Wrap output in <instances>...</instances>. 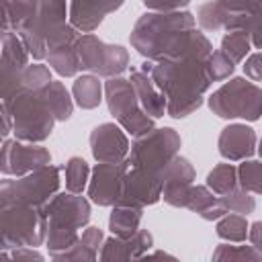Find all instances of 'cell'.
I'll list each match as a JSON object with an SVG mask.
<instances>
[{
    "instance_id": "obj_1",
    "label": "cell",
    "mask_w": 262,
    "mask_h": 262,
    "mask_svg": "<svg viewBox=\"0 0 262 262\" xmlns=\"http://www.w3.org/2000/svg\"><path fill=\"white\" fill-rule=\"evenodd\" d=\"M131 45L149 59L194 57L205 61L213 51L211 41L201 31H194V16L176 10L143 14L131 33Z\"/></svg>"
},
{
    "instance_id": "obj_2",
    "label": "cell",
    "mask_w": 262,
    "mask_h": 262,
    "mask_svg": "<svg viewBox=\"0 0 262 262\" xmlns=\"http://www.w3.org/2000/svg\"><path fill=\"white\" fill-rule=\"evenodd\" d=\"M149 78L166 98V111L174 119L188 117L203 104V92L209 88V78L201 59H162L151 66Z\"/></svg>"
},
{
    "instance_id": "obj_3",
    "label": "cell",
    "mask_w": 262,
    "mask_h": 262,
    "mask_svg": "<svg viewBox=\"0 0 262 262\" xmlns=\"http://www.w3.org/2000/svg\"><path fill=\"white\" fill-rule=\"evenodd\" d=\"M43 215L47 219L45 229H47L49 254L59 258L76 244L78 229L84 227L90 219V207L76 192H63L51 196V201L43 209Z\"/></svg>"
},
{
    "instance_id": "obj_4",
    "label": "cell",
    "mask_w": 262,
    "mask_h": 262,
    "mask_svg": "<svg viewBox=\"0 0 262 262\" xmlns=\"http://www.w3.org/2000/svg\"><path fill=\"white\" fill-rule=\"evenodd\" d=\"M4 108L10 119V129L23 141H43L51 135L53 117L45 106L39 92L18 90L4 100Z\"/></svg>"
},
{
    "instance_id": "obj_5",
    "label": "cell",
    "mask_w": 262,
    "mask_h": 262,
    "mask_svg": "<svg viewBox=\"0 0 262 262\" xmlns=\"http://www.w3.org/2000/svg\"><path fill=\"white\" fill-rule=\"evenodd\" d=\"M59 186V170L43 166L18 180L0 182V209L4 207H39L51 199Z\"/></svg>"
},
{
    "instance_id": "obj_6",
    "label": "cell",
    "mask_w": 262,
    "mask_h": 262,
    "mask_svg": "<svg viewBox=\"0 0 262 262\" xmlns=\"http://www.w3.org/2000/svg\"><path fill=\"white\" fill-rule=\"evenodd\" d=\"M209 106L221 119L242 117L248 121H258L262 113V92L256 82L233 78L225 82L217 92H213Z\"/></svg>"
},
{
    "instance_id": "obj_7",
    "label": "cell",
    "mask_w": 262,
    "mask_h": 262,
    "mask_svg": "<svg viewBox=\"0 0 262 262\" xmlns=\"http://www.w3.org/2000/svg\"><path fill=\"white\" fill-rule=\"evenodd\" d=\"M45 215L37 207L0 209V248H33L43 242Z\"/></svg>"
},
{
    "instance_id": "obj_8",
    "label": "cell",
    "mask_w": 262,
    "mask_h": 262,
    "mask_svg": "<svg viewBox=\"0 0 262 262\" xmlns=\"http://www.w3.org/2000/svg\"><path fill=\"white\" fill-rule=\"evenodd\" d=\"M180 147V137L176 135L174 129H151L131 145V156L129 164L133 168H141L145 172L160 174L164 166L178 154Z\"/></svg>"
},
{
    "instance_id": "obj_9",
    "label": "cell",
    "mask_w": 262,
    "mask_h": 262,
    "mask_svg": "<svg viewBox=\"0 0 262 262\" xmlns=\"http://www.w3.org/2000/svg\"><path fill=\"white\" fill-rule=\"evenodd\" d=\"M106 90V102L113 113V117L135 137L147 133L154 129V121L143 113V108L137 102L135 90L129 80L125 78H111L104 86Z\"/></svg>"
},
{
    "instance_id": "obj_10",
    "label": "cell",
    "mask_w": 262,
    "mask_h": 262,
    "mask_svg": "<svg viewBox=\"0 0 262 262\" xmlns=\"http://www.w3.org/2000/svg\"><path fill=\"white\" fill-rule=\"evenodd\" d=\"M76 55L80 70L98 76H117L127 68V51L121 45H106L92 33L76 39Z\"/></svg>"
},
{
    "instance_id": "obj_11",
    "label": "cell",
    "mask_w": 262,
    "mask_h": 262,
    "mask_svg": "<svg viewBox=\"0 0 262 262\" xmlns=\"http://www.w3.org/2000/svg\"><path fill=\"white\" fill-rule=\"evenodd\" d=\"M27 68V49L18 35L8 33L0 47V98L20 90V74Z\"/></svg>"
},
{
    "instance_id": "obj_12",
    "label": "cell",
    "mask_w": 262,
    "mask_h": 262,
    "mask_svg": "<svg viewBox=\"0 0 262 262\" xmlns=\"http://www.w3.org/2000/svg\"><path fill=\"white\" fill-rule=\"evenodd\" d=\"M162 196V180L160 174L145 172L141 168H127L123 178V188L117 205H129V207H145L154 205Z\"/></svg>"
},
{
    "instance_id": "obj_13",
    "label": "cell",
    "mask_w": 262,
    "mask_h": 262,
    "mask_svg": "<svg viewBox=\"0 0 262 262\" xmlns=\"http://www.w3.org/2000/svg\"><path fill=\"white\" fill-rule=\"evenodd\" d=\"M49 160H51V156L45 147L23 145L14 139L4 141V145L0 147V170L4 174L20 176V174H27V172L47 166Z\"/></svg>"
},
{
    "instance_id": "obj_14",
    "label": "cell",
    "mask_w": 262,
    "mask_h": 262,
    "mask_svg": "<svg viewBox=\"0 0 262 262\" xmlns=\"http://www.w3.org/2000/svg\"><path fill=\"white\" fill-rule=\"evenodd\" d=\"M129 168V160L127 162H100L94 168V176L90 180L88 186V196L96 203V205H117L119 196H121V188H123V178L125 172Z\"/></svg>"
},
{
    "instance_id": "obj_15",
    "label": "cell",
    "mask_w": 262,
    "mask_h": 262,
    "mask_svg": "<svg viewBox=\"0 0 262 262\" xmlns=\"http://www.w3.org/2000/svg\"><path fill=\"white\" fill-rule=\"evenodd\" d=\"M80 35L72 25H63L57 33H53L47 39L49 66H53V70L61 76H74L80 70L78 55H76V39Z\"/></svg>"
},
{
    "instance_id": "obj_16",
    "label": "cell",
    "mask_w": 262,
    "mask_h": 262,
    "mask_svg": "<svg viewBox=\"0 0 262 262\" xmlns=\"http://www.w3.org/2000/svg\"><path fill=\"white\" fill-rule=\"evenodd\" d=\"M92 156L98 162H123L129 151V141L115 123H102L90 133Z\"/></svg>"
},
{
    "instance_id": "obj_17",
    "label": "cell",
    "mask_w": 262,
    "mask_h": 262,
    "mask_svg": "<svg viewBox=\"0 0 262 262\" xmlns=\"http://www.w3.org/2000/svg\"><path fill=\"white\" fill-rule=\"evenodd\" d=\"M125 0H72L70 4V20L72 27L84 33L94 31L102 18L117 10Z\"/></svg>"
},
{
    "instance_id": "obj_18",
    "label": "cell",
    "mask_w": 262,
    "mask_h": 262,
    "mask_svg": "<svg viewBox=\"0 0 262 262\" xmlns=\"http://www.w3.org/2000/svg\"><path fill=\"white\" fill-rule=\"evenodd\" d=\"M256 151V133L246 125H229L219 135V154L231 162L246 160Z\"/></svg>"
},
{
    "instance_id": "obj_19",
    "label": "cell",
    "mask_w": 262,
    "mask_h": 262,
    "mask_svg": "<svg viewBox=\"0 0 262 262\" xmlns=\"http://www.w3.org/2000/svg\"><path fill=\"white\" fill-rule=\"evenodd\" d=\"M154 244L151 233L145 229H137L129 237H113L104 242L102 252L98 254L100 260H129V258H141L143 252H147Z\"/></svg>"
},
{
    "instance_id": "obj_20",
    "label": "cell",
    "mask_w": 262,
    "mask_h": 262,
    "mask_svg": "<svg viewBox=\"0 0 262 262\" xmlns=\"http://www.w3.org/2000/svg\"><path fill=\"white\" fill-rule=\"evenodd\" d=\"M129 82H131V86H133V90H135L137 102H139V106L143 108V113H145V115H151L154 119L162 117L164 111H166V98H164V94L154 86L151 78H147V74L135 70V72L131 74V80H129Z\"/></svg>"
},
{
    "instance_id": "obj_21",
    "label": "cell",
    "mask_w": 262,
    "mask_h": 262,
    "mask_svg": "<svg viewBox=\"0 0 262 262\" xmlns=\"http://www.w3.org/2000/svg\"><path fill=\"white\" fill-rule=\"evenodd\" d=\"M184 207H188L190 211H196L207 221L219 219V217H223L227 213L225 207L221 205L219 196H215L213 192H209L205 186H192V184H190V190H188V196H186V205Z\"/></svg>"
},
{
    "instance_id": "obj_22",
    "label": "cell",
    "mask_w": 262,
    "mask_h": 262,
    "mask_svg": "<svg viewBox=\"0 0 262 262\" xmlns=\"http://www.w3.org/2000/svg\"><path fill=\"white\" fill-rule=\"evenodd\" d=\"M39 94L55 121H68L72 117V98L61 82L51 80L43 90H39Z\"/></svg>"
},
{
    "instance_id": "obj_23",
    "label": "cell",
    "mask_w": 262,
    "mask_h": 262,
    "mask_svg": "<svg viewBox=\"0 0 262 262\" xmlns=\"http://www.w3.org/2000/svg\"><path fill=\"white\" fill-rule=\"evenodd\" d=\"M141 221V207H129V205H117L111 213L108 227L117 237H129L137 231Z\"/></svg>"
},
{
    "instance_id": "obj_24",
    "label": "cell",
    "mask_w": 262,
    "mask_h": 262,
    "mask_svg": "<svg viewBox=\"0 0 262 262\" xmlns=\"http://www.w3.org/2000/svg\"><path fill=\"white\" fill-rule=\"evenodd\" d=\"M102 242V231L98 227H88L82 237L76 239V244L63 252L57 260H74V258H82V260H94L98 258V246Z\"/></svg>"
},
{
    "instance_id": "obj_25",
    "label": "cell",
    "mask_w": 262,
    "mask_h": 262,
    "mask_svg": "<svg viewBox=\"0 0 262 262\" xmlns=\"http://www.w3.org/2000/svg\"><path fill=\"white\" fill-rule=\"evenodd\" d=\"M250 47H252V39H250V33L246 31H227V35L221 41V51L231 63L242 61L248 55Z\"/></svg>"
},
{
    "instance_id": "obj_26",
    "label": "cell",
    "mask_w": 262,
    "mask_h": 262,
    "mask_svg": "<svg viewBox=\"0 0 262 262\" xmlns=\"http://www.w3.org/2000/svg\"><path fill=\"white\" fill-rule=\"evenodd\" d=\"M207 186L213 190V194L221 196L237 186V170L231 164H219L215 166L207 176Z\"/></svg>"
},
{
    "instance_id": "obj_27",
    "label": "cell",
    "mask_w": 262,
    "mask_h": 262,
    "mask_svg": "<svg viewBox=\"0 0 262 262\" xmlns=\"http://www.w3.org/2000/svg\"><path fill=\"white\" fill-rule=\"evenodd\" d=\"M100 82L94 76H82L74 82V98L82 108H94L100 102Z\"/></svg>"
},
{
    "instance_id": "obj_28",
    "label": "cell",
    "mask_w": 262,
    "mask_h": 262,
    "mask_svg": "<svg viewBox=\"0 0 262 262\" xmlns=\"http://www.w3.org/2000/svg\"><path fill=\"white\" fill-rule=\"evenodd\" d=\"M37 10H39V0H8L10 27L14 31L23 29L37 16Z\"/></svg>"
},
{
    "instance_id": "obj_29",
    "label": "cell",
    "mask_w": 262,
    "mask_h": 262,
    "mask_svg": "<svg viewBox=\"0 0 262 262\" xmlns=\"http://www.w3.org/2000/svg\"><path fill=\"white\" fill-rule=\"evenodd\" d=\"M219 201H221V205L225 207V211H227V213L248 215V213H252V211L256 209V201H254V196H252L248 190L237 188V186H235L233 190H229V192L221 194V196H219Z\"/></svg>"
},
{
    "instance_id": "obj_30",
    "label": "cell",
    "mask_w": 262,
    "mask_h": 262,
    "mask_svg": "<svg viewBox=\"0 0 262 262\" xmlns=\"http://www.w3.org/2000/svg\"><path fill=\"white\" fill-rule=\"evenodd\" d=\"M229 10H225L217 0L215 2H207L199 8V23L205 31H217L221 27H225L227 18H229Z\"/></svg>"
},
{
    "instance_id": "obj_31",
    "label": "cell",
    "mask_w": 262,
    "mask_h": 262,
    "mask_svg": "<svg viewBox=\"0 0 262 262\" xmlns=\"http://www.w3.org/2000/svg\"><path fill=\"white\" fill-rule=\"evenodd\" d=\"M88 180V164L82 158H70L66 164V188L68 192L80 194Z\"/></svg>"
},
{
    "instance_id": "obj_32",
    "label": "cell",
    "mask_w": 262,
    "mask_h": 262,
    "mask_svg": "<svg viewBox=\"0 0 262 262\" xmlns=\"http://www.w3.org/2000/svg\"><path fill=\"white\" fill-rule=\"evenodd\" d=\"M217 235L229 242H244L248 237V223L239 213L227 215L217 223Z\"/></svg>"
},
{
    "instance_id": "obj_33",
    "label": "cell",
    "mask_w": 262,
    "mask_h": 262,
    "mask_svg": "<svg viewBox=\"0 0 262 262\" xmlns=\"http://www.w3.org/2000/svg\"><path fill=\"white\" fill-rule=\"evenodd\" d=\"M51 82V74L45 66L41 63H35V66H27L20 74V88L23 90H33V92H39L43 90L47 84Z\"/></svg>"
},
{
    "instance_id": "obj_34",
    "label": "cell",
    "mask_w": 262,
    "mask_h": 262,
    "mask_svg": "<svg viewBox=\"0 0 262 262\" xmlns=\"http://www.w3.org/2000/svg\"><path fill=\"white\" fill-rule=\"evenodd\" d=\"M239 174V186L252 194H260L262 190V164L258 160H252V162H244L237 170Z\"/></svg>"
},
{
    "instance_id": "obj_35",
    "label": "cell",
    "mask_w": 262,
    "mask_h": 262,
    "mask_svg": "<svg viewBox=\"0 0 262 262\" xmlns=\"http://www.w3.org/2000/svg\"><path fill=\"white\" fill-rule=\"evenodd\" d=\"M203 66H205V74H207L209 82L223 80L233 72V63L225 57L223 51H211L207 55V59L203 61Z\"/></svg>"
},
{
    "instance_id": "obj_36",
    "label": "cell",
    "mask_w": 262,
    "mask_h": 262,
    "mask_svg": "<svg viewBox=\"0 0 262 262\" xmlns=\"http://www.w3.org/2000/svg\"><path fill=\"white\" fill-rule=\"evenodd\" d=\"M215 260H254V262H260L262 260V254L260 250H256L254 246H225L221 244L217 248V252L213 254Z\"/></svg>"
},
{
    "instance_id": "obj_37",
    "label": "cell",
    "mask_w": 262,
    "mask_h": 262,
    "mask_svg": "<svg viewBox=\"0 0 262 262\" xmlns=\"http://www.w3.org/2000/svg\"><path fill=\"white\" fill-rule=\"evenodd\" d=\"M229 12H248L260 14V0H217Z\"/></svg>"
},
{
    "instance_id": "obj_38",
    "label": "cell",
    "mask_w": 262,
    "mask_h": 262,
    "mask_svg": "<svg viewBox=\"0 0 262 262\" xmlns=\"http://www.w3.org/2000/svg\"><path fill=\"white\" fill-rule=\"evenodd\" d=\"M188 2H190V0H143V4H145L147 8L164 10V12H168V10H178V8L186 6Z\"/></svg>"
},
{
    "instance_id": "obj_39",
    "label": "cell",
    "mask_w": 262,
    "mask_h": 262,
    "mask_svg": "<svg viewBox=\"0 0 262 262\" xmlns=\"http://www.w3.org/2000/svg\"><path fill=\"white\" fill-rule=\"evenodd\" d=\"M244 72H246V76L252 78V82H260V78H262V72H260V51H254V53L246 59Z\"/></svg>"
},
{
    "instance_id": "obj_40",
    "label": "cell",
    "mask_w": 262,
    "mask_h": 262,
    "mask_svg": "<svg viewBox=\"0 0 262 262\" xmlns=\"http://www.w3.org/2000/svg\"><path fill=\"white\" fill-rule=\"evenodd\" d=\"M10 16H8V0H0V41L8 35Z\"/></svg>"
},
{
    "instance_id": "obj_41",
    "label": "cell",
    "mask_w": 262,
    "mask_h": 262,
    "mask_svg": "<svg viewBox=\"0 0 262 262\" xmlns=\"http://www.w3.org/2000/svg\"><path fill=\"white\" fill-rule=\"evenodd\" d=\"M10 131V119H8V113L6 108L0 104V139Z\"/></svg>"
},
{
    "instance_id": "obj_42",
    "label": "cell",
    "mask_w": 262,
    "mask_h": 262,
    "mask_svg": "<svg viewBox=\"0 0 262 262\" xmlns=\"http://www.w3.org/2000/svg\"><path fill=\"white\" fill-rule=\"evenodd\" d=\"M260 227H262V223H260V221H256V223L252 225V242H254V248H256V250H260V239H258Z\"/></svg>"
}]
</instances>
